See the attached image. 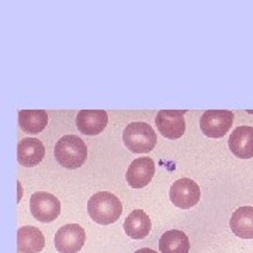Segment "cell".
Segmentation results:
<instances>
[{
  "label": "cell",
  "instance_id": "1",
  "mask_svg": "<svg viewBox=\"0 0 253 253\" xmlns=\"http://www.w3.org/2000/svg\"><path fill=\"white\" fill-rule=\"evenodd\" d=\"M87 212L94 222L100 225H110L120 218L123 212V204L113 193L100 191L89 200Z\"/></svg>",
  "mask_w": 253,
  "mask_h": 253
},
{
  "label": "cell",
  "instance_id": "2",
  "mask_svg": "<svg viewBox=\"0 0 253 253\" xmlns=\"http://www.w3.org/2000/svg\"><path fill=\"white\" fill-rule=\"evenodd\" d=\"M55 158L69 170L79 169L87 159V146L79 136L65 135L55 145Z\"/></svg>",
  "mask_w": 253,
  "mask_h": 253
},
{
  "label": "cell",
  "instance_id": "3",
  "mask_svg": "<svg viewBox=\"0 0 253 253\" xmlns=\"http://www.w3.org/2000/svg\"><path fill=\"white\" fill-rule=\"evenodd\" d=\"M123 141L131 152L135 154H148L155 148L158 136L154 128L146 123H131L126 126Z\"/></svg>",
  "mask_w": 253,
  "mask_h": 253
},
{
  "label": "cell",
  "instance_id": "4",
  "mask_svg": "<svg viewBox=\"0 0 253 253\" xmlns=\"http://www.w3.org/2000/svg\"><path fill=\"white\" fill-rule=\"evenodd\" d=\"M234 124V113L229 110H207L200 120V128L208 138H221Z\"/></svg>",
  "mask_w": 253,
  "mask_h": 253
},
{
  "label": "cell",
  "instance_id": "5",
  "mask_svg": "<svg viewBox=\"0 0 253 253\" xmlns=\"http://www.w3.org/2000/svg\"><path fill=\"white\" fill-rule=\"evenodd\" d=\"M30 210L33 217L40 222H52L61 214V203L51 193L37 191L31 196Z\"/></svg>",
  "mask_w": 253,
  "mask_h": 253
},
{
  "label": "cell",
  "instance_id": "6",
  "mask_svg": "<svg viewBox=\"0 0 253 253\" xmlns=\"http://www.w3.org/2000/svg\"><path fill=\"white\" fill-rule=\"evenodd\" d=\"M186 110H161L155 118L158 131L169 139H177L183 136L186 132Z\"/></svg>",
  "mask_w": 253,
  "mask_h": 253
},
{
  "label": "cell",
  "instance_id": "7",
  "mask_svg": "<svg viewBox=\"0 0 253 253\" xmlns=\"http://www.w3.org/2000/svg\"><path fill=\"white\" fill-rule=\"evenodd\" d=\"M169 196L176 207L181 208V210H189V208L194 207L200 201L201 190L196 181L187 179V177H183V179H179L173 183L170 191H169Z\"/></svg>",
  "mask_w": 253,
  "mask_h": 253
},
{
  "label": "cell",
  "instance_id": "8",
  "mask_svg": "<svg viewBox=\"0 0 253 253\" xmlns=\"http://www.w3.org/2000/svg\"><path fill=\"white\" fill-rule=\"evenodd\" d=\"M86 241V232L79 224H66L56 231L55 248L59 253H78Z\"/></svg>",
  "mask_w": 253,
  "mask_h": 253
},
{
  "label": "cell",
  "instance_id": "9",
  "mask_svg": "<svg viewBox=\"0 0 253 253\" xmlns=\"http://www.w3.org/2000/svg\"><path fill=\"white\" fill-rule=\"evenodd\" d=\"M107 123L109 114L104 110H82L76 116V126L84 135H99Z\"/></svg>",
  "mask_w": 253,
  "mask_h": 253
},
{
  "label": "cell",
  "instance_id": "10",
  "mask_svg": "<svg viewBox=\"0 0 253 253\" xmlns=\"http://www.w3.org/2000/svg\"><path fill=\"white\" fill-rule=\"evenodd\" d=\"M155 174V162L151 158H138L126 170V181L134 189H142L152 180Z\"/></svg>",
  "mask_w": 253,
  "mask_h": 253
},
{
  "label": "cell",
  "instance_id": "11",
  "mask_svg": "<svg viewBox=\"0 0 253 253\" xmlns=\"http://www.w3.org/2000/svg\"><path fill=\"white\" fill-rule=\"evenodd\" d=\"M231 152L236 158L251 159L253 158V126H241L236 128L228 139Z\"/></svg>",
  "mask_w": 253,
  "mask_h": 253
},
{
  "label": "cell",
  "instance_id": "12",
  "mask_svg": "<svg viewBox=\"0 0 253 253\" xmlns=\"http://www.w3.org/2000/svg\"><path fill=\"white\" fill-rule=\"evenodd\" d=\"M45 156V146L36 138H24L17 146V161L24 168H34Z\"/></svg>",
  "mask_w": 253,
  "mask_h": 253
},
{
  "label": "cell",
  "instance_id": "13",
  "mask_svg": "<svg viewBox=\"0 0 253 253\" xmlns=\"http://www.w3.org/2000/svg\"><path fill=\"white\" fill-rule=\"evenodd\" d=\"M45 246V236L36 226H21L17 231L18 253H40Z\"/></svg>",
  "mask_w": 253,
  "mask_h": 253
},
{
  "label": "cell",
  "instance_id": "14",
  "mask_svg": "<svg viewBox=\"0 0 253 253\" xmlns=\"http://www.w3.org/2000/svg\"><path fill=\"white\" fill-rule=\"evenodd\" d=\"M152 228L151 218L142 210L132 211L124 222V231L132 239H144L149 235Z\"/></svg>",
  "mask_w": 253,
  "mask_h": 253
},
{
  "label": "cell",
  "instance_id": "15",
  "mask_svg": "<svg viewBox=\"0 0 253 253\" xmlns=\"http://www.w3.org/2000/svg\"><path fill=\"white\" fill-rule=\"evenodd\" d=\"M229 226L238 238L253 239V207H239L234 211Z\"/></svg>",
  "mask_w": 253,
  "mask_h": 253
},
{
  "label": "cell",
  "instance_id": "16",
  "mask_svg": "<svg viewBox=\"0 0 253 253\" xmlns=\"http://www.w3.org/2000/svg\"><path fill=\"white\" fill-rule=\"evenodd\" d=\"M48 124V114L44 110H20L18 126L27 134H40Z\"/></svg>",
  "mask_w": 253,
  "mask_h": 253
},
{
  "label": "cell",
  "instance_id": "17",
  "mask_svg": "<svg viewBox=\"0 0 253 253\" xmlns=\"http://www.w3.org/2000/svg\"><path fill=\"white\" fill-rule=\"evenodd\" d=\"M159 249L162 253H189L190 241L184 232L172 229L161 236Z\"/></svg>",
  "mask_w": 253,
  "mask_h": 253
},
{
  "label": "cell",
  "instance_id": "18",
  "mask_svg": "<svg viewBox=\"0 0 253 253\" xmlns=\"http://www.w3.org/2000/svg\"><path fill=\"white\" fill-rule=\"evenodd\" d=\"M135 253H158L154 249H149V248H142V249H138L135 251Z\"/></svg>",
  "mask_w": 253,
  "mask_h": 253
}]
</instances>
